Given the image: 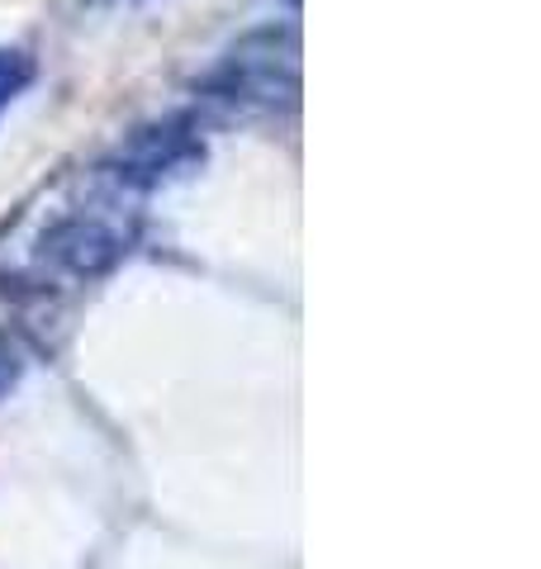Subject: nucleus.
Returning <instances> with one entry per match:
<instances>
[{
	"mask_svg": "<svg viewBox=\"0 0 541 569\" xmlns=\"http://www.w3.org/2000/svg\"><path fill=\"white\" fill-rule=\"evenodd\" d=\"M209 91L252 110H291L299 100V33L270 24L238 39L209 77Z\"/></svg>",
	"mask_w": 541,
	"mask_h": 569,
	"instance_id": "f257e3e1",
	"label": "nucleus"
},
{
	"mask_svg": "<svg viewBox=\"0 0 541 569\" xmlns=\"http://www.w3.org/2000/svg\"><path fill=\"white\" fill-rule=\"evenodd\" d=\"M200 157H205V142H200L195 119L167 114L157 123H142V129H134L119 142L110 176L129 190H157V186L176 181L180 171H190Z\"/></svg>",
	"mask_w": 541,
	"mask_h": 569,
	"instance_id": "f03ea898",
	"label": "nucleus"
},
{
	"mask_svg": "<svg viewBox=\"0 0 541 569\" xmlns=\"http://www.w3.org/2000/svg\"><path fill=\"white\" fill-rule=\"evenodd\" d=\"M39 252H43V261H52V266H62V271L90 280V276H105L124 257V238L115 233L110 223L71 213V219L52 223L48 233L39 238Z\"/></svg>",
	"mask_w": 541,
	"mask_h": 569,
	"instance_id": "7ed1b4c3",
	"label": "nucleus"
},
{
	"mask_svg": "<svg viewBox=\"0 0 541 569\" xmlns=\"http://www.w3.org/2000/svg\"><path fill=\"white\" fill-rule=\"evenodd\" d=\"M29 81H33V58L24 48H0V110H10L14 100H20L29 91Z\"/></svg>",
	"mask_w": 541,
	"mask_h": 569,
	"instance_id": "20e7f679",
	"label": "nucleus"
},
{
	"mask_svg": "<svg viewBox=\"0 0 541 569\" xmlns=\"http://www.w3.org/2000/svg\"><path fill=\"white\" fill-rule=\"evenodd\" d=\"M20 376H24V356H20V347H14L6 332H0V399L20 385Z\"/></svg>",
	"mask_w": 541,
	"mask_h": 569,
	"instance_id": "39448f33",
	"label": "nucleus"
}]
</instances>
